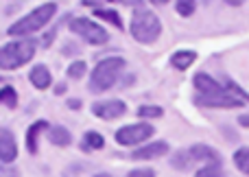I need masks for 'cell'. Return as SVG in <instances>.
Returning a JSON list of instances; mask_svg holds the SVG:
<instances>
[{
	"label": "cell",
	"instance_id": "obj_1",
	"mask_svg": "<svg viewBox=\"0 0 249 177\" xmlns=\"http://www.w3.org/2000/svg\"><path fill=\"white\" fill-rule=\"evenodd\" d=\"M57 13V4L55 2H44L39 7H35L31 13H26L24 18H20L18 22H13L9 26V35L11 37H26V35H33L37 31H42L48 22L55 18Z\"/></svg>",
	"mask_w": 249,
	"mask_h": 177
},
{
	"label": "cell",
	"instance_id": "obj_2",
	"mask_svg": "<svg viewBox=\"0 0 249 177\" xmlns=\"http://www.w3.org/2000/svg\"><path fill=\"white\" fill-rule=\"evenodd\" d=\"M129 33L140 44H153L162 35V22L153 11L138 7L131 16V22H129Z\"/></svg>",
	"mask_w": 249,
	"mask_h": 177
},
{
	"label": "cell",
	"instance_id": "obj_3",
	"mask_svg": "<svg viewBox=\"0 0 249 177\" xmlns=\"http://www.w3.org/2000/svg\"><path fill=\"white\" fill-rule=\"evenodd\" d=\"M124 66L127 64H124L123 57H107V59H101L90 74V92H94V94L107 92L109 88L121 79Z\"/></svg>",
	"mask_w": 249,
	"mask_h": 177
},
{
	"label": "cell",
	"instance_id": "obj_4",
	"mask_svg": "<svg viewBox=\"0 0 249 177\" xmlns=\"http://www.w3.org/2000/svg\"><path fill=\"white\" fill-rule=\"evenodd\" d=\"M35 57V42L29 37L0 46V70H18Z\"/></svg>",
	"mask_w": 249,
	"mask_h": 177
},
{
	"label": "cell",
	"instance_id": "obj_5",
	"mask_svg": "<svg viewBox=\"0 0 249 177\" xmlns=\"http://www.w3.org/2000/svg\"><path fill=\"white\" fill-rule=\"evenodd\" d=\"M70 31H72L74 35H79L83 42L92 44V46H103L109 39L107 31L101 24H96V22L88 20V18H72V20H70Z\"/></svg>",
	"mask_w": 249,
	"mask_h": 177
},
{
	"label": "cell",
	"instance_id": "obj_6",
	"mask_svg": "<svg viewBox=\"0 0 249 177\" xmlns=\"http://www.w3.org/2000/svg\"><path fill=\"white\" fill-rule=\"evenodd\" d=\"M155 134L153 125L149 123H136V125H127L121 127L116 131V142L121 147H136V144H142Z\"/></svg>",
	"mask_w": 249,
	"mask_h": 177
},
{
	"label": "cell",
	"instance_id": "obj_7",
	"mask_svg": "<svg viewBox=\"0 0 249 177\" xmlns=\"http://www.w3.org/2000/svg\"><path fill=\"white\" fill-rule=\"evenodd\" d=\"M195 103L199 107H210V109H234V107H241L245 101H241L238 96L230 94L228 90L221 92V94H199L195 99Z\"/></svg>",
	"mask_w": 249,
	"mask_h": 177
},
{
	"label": "cell",
	"instance_id": "obj_8",
	"mask_svg": "<svg viewBox=\"0 0 249 177\" xmlns=\"http://www.w3.org/2000/svg\"><path fill=\"white\" fill-rule=\"evenodd\" d=\"M127 112V105L118 99H112V101H96L92 105V114L96 118H103V121H116V118L124 116Z\"/></svg>",
	"mask_w": 249,
	"mask_h": 177
},
{
	"label": "cell",
	"instance_id": "obj_9",
	"mask_svg": "<svg viewBox=\"0 0 249 177\" xmlns=\"http://www.w3.org/2000/svg\"><path fill=\"white\" fill-rule=\"evenodd\" d=\"M166 153H168V142L155 140V142H149V144H144V147L136 149V151L131 153V158L138 162H142V160H158V158L166 156Z\"/></svg>",
	"mask_w": 249,
	"mask_h": 177
},
{
	"label": "cell",
	"instance_id": "obj_10",
	"mask_svg": "<svg viewBox=\"0 0 249 177\" xmlns=\"http://www.w3.org/2000/svg\"><path fill=\"white\" fill-rule=\"evenodd\" d=\"M18 158V144H16V136L9 129L0 127V162L11 164Z\"/></svg>",
	"mask_w": 249,
	"mask_h": 177
},
{
	"label": "cell",
	"instance_id": "obj_11",
	"mask_svg": "<svg viewBox=\"0 0 249 177\" xmlns=\"http://www.w3.org/2000/svg\"><path fill=\"white\" fill-rule=\"evenodd\" d=\"M193 162H206V164H221V153L208 144H195L188 149Z\"/></svg>",
	"mask_w": 249,
	"mask_h": 177
},
{
	"label": "cell",
	"instance_id": "obj_12",
	"mask_svg": "<svg viewBox=\"0 0 249 177\" xmlns=\"http://www.w3.org/2000/svg\"><path fill=\"white\" fill-rule=\"evenodd\" d=\"M193 83H195V88H197L199 94H221V92H225V88L221 86L216 79H212L210 74H206V72L195 74Z\"/></svg>",
	"mask_w": 249,
	"mask_h": 177
},
{
	"label": "cell",
	"instance_id": "obj_13",
	"mask_svg": "<svg viewBox=\"0 0 249 177\" xmlns=\"http://www.w3.org/2000/svg\"><path fill=\"white\" fill-rule=\"evenodd\" d=\"M29 81L33 83L37 90H46V88H51V83H53V74H51V70H48L44 64H37V66H33V68H31Z\"/></svg>",
	"mask_w": 249,
	"mask_h": 177
},
{
	"label": "cell",
	"instance_id": "obj_14",
	"mask_svg": "<svg viewBox=\"0 0 249 177\" xmlns=\"http://www.w3.org/2000/svg\"><path fill=\"white\" fill-rule=\"evenodd\" d=\"M46 129H48V123L46 121H35L33 125L26 129V151H29L31 156H35V153H37L39 136H42Z\"/></svg>",
	"mask_w": 249,
	"mask_h": 177
},
{
	"label": "cell",
	"instance_id": "obj_15",
	"mask_svg": "<svg viewBox=\"0 0 249 177\" xmlns=\"http://www.w3.org/2000/svg\"><path fill=\"white\" fill-rule=\"evenodd\" d=\"M48 140H51L55 147H68V144L72 142V134L61 125H53V127H48Z\"/></svg>",
	"mask_w": 249,
	"mask_h": 177
},
{
	"label": "cell",
	"instance_id": "obj_16",
	"mask_svg": "<svg viewBox=\"0 0 249 177\" xmlns=\"http://www.w3.org/2000/svg\"><path fill=\"white\" fill-rule=\"evenodd\" d=\"M195 61H197V53L195 51H177L171 57V66L177 70H188Z\"/></svg>",
	"mask_w": 249,
	"mask_h": 177
},
{
	"label": "cell",
	"instance_id": "obj_17",
	"mask_svg": "<svg viewBox=\"0 0 249 177\" xmlns=\"http://www.w3.org/2000/svg\"><path fill=\"white\" fill-rule=\"evenodd\" d=\"M81 147H83V151H101V149L105 147L103 134H99V131H88V134L83 136Z\"/></svg>",
	"mask_w": 249,
	"mask_h": 177
},
{
	"label": "cell",
	"instance_id": "obj_18",
	"mask_svg": "<svg viewBox=\"0 0 249 177\" xmlns=\"http://www.w3.org/2000/svg\"><path fill=\"white\" fill-rule=\"evenodd\" d=\"M171 164H173V169H177V171H188L195 162H193V158H190L188 149H179V151L173 153Z\"/></svg>",
	"mask_w": 249,
	"mask_h": 177
},
{
	"label": "cell",
	"instance_id": "obj_19",
	"mask_svg": "<svg viewBox=\"0 0 249 177\" xmlns=\"http://www.w3.org/2000/svg\"><path fill=\"white\" fill-rule=\"evenodd\" d=\"M0 105H4V107H9V109L18 107V92L13 90L11 86L0 88Z\"/></svg>",
	"mask_w": 249,
	"mask_h": 177
},
{
	"label": "cell",
	"instance_id": "obj_20",
	"mask_svg": "<svg viewBox=\"0 0 249 177\" xmlns=\"http://www.w3.org/2000/svg\"><path fill=\"white\" fill-rule=\"evenodd\" d=\"M94 16L99 18V20H105V22H109V24H114L116 29H123L121 16H118L116 11H112V9H94Z\"/></svg>",
	"mask_w": 249,
	"mask_h": 177
},
{
	"label": "cell",
	"instance_id": "obj_21",
	"mask_svg": "<svg viewBox=\"0 0 249 177\" xmlns=\"http://www.w3.org/2000/svg\"><path fill=\"white\" fill-rule=\"evenodd\" d=\"M234 164H236V169L241 171V173H245L249 177V149L247 147L238 149V151L234 153Z\"/></svg>",
	"mask_w": 249,
	"mask_h": 177
},
{
	"label": "cell",
	"instance_id": "obj_22",
	"mask_svg": "<svg viewBox=\"0 0 249 177\" xmlns=\"http://www.w3.org/2000/svg\"><path fill=\"white\" fill-rule=\"evenodd\" d=\"M175 9L181 18H190L195 11H197V0H177Z\"/></svg>",
	"mask_w": 249,
	"mask_h": 177
},
{
	"label": "cell",
	"instance_id": "obj_23",
	"mask_svg": "<svg viewBox=\"0 0 249 177\" xmlns=\"http://www.w3.org/2000/svg\"><path fill=\"white\" fill-rule=\"evenodd\" d=\"M138 116L140 118H162L164 116V109L160 107V105H142L140 109H138Z\"/></svg>",
	"mask_w": 249,
	"mask_h": 177
},
{
	"label": "cell",
	"instance_id": "obj_24",
	"mask_svg": "<svg viewBox=\"0 0 249 177\" xmlns=\"http://www.w3.org/2000/svg\"><path fill=\"white\" fill-rule=\"evenodd\" d=\"M195 177H225V175H223L221 164H206L203 169L197 171V175Z\"/></svg>",
	"mask_w": 249,
	"mask_h": 177
},
{
	"label": "cell",
	"instance_id": "obj_25",
	"mask_svg": "<svg viewBox=\"0 0 249 177\" xmlns=\"http://www.w3.org/2000/svg\"><path fill=\"white\" fill-rule=\"evenodd\" d=\"M86 70H88L86 61H74V64H70V68H68V77L70 79H81L83 74H86Z\"/></svg>",
	"mask_w": 249,
	"mask_h": 177
},
{
	"label": "cell",
	"instance_id": "obj_26",
	"mask_svg": "<svg viewBox=\"0 0 249 177\" xmlns=\"http://www.w3.org/2000/svg\"><path fill=\"white\" fill-rule=\"evenodd\" d=\"M127 177H155L153 169H133L131 173H127Z\"/></svg>",
	"mask_w": 249,
	"mask_h": 177
},
{
	"label": "cell",
	"instance_id": "obj_27",
	"mask_svg": "<svg viewBox=\"0 0 249 177\" xmlns=\"http://www.w3.org/2000/svg\"><path fill=\"white\" fill-rule=\"evenodd\" d=\"M121 2H123V4H127V7H136V9H138L142 2H144V0H121Z\"/></svg>",
	"mask_w": 249,
	"mask_h": 177
},
{
	"label": "cell",
	"instance_id": "obj_28",
	"mask_svg": "<svg viewBox=\"0 0 249 177\" xmlns=\"http://www.w3.org/2000/svg\"><path fill=\"white\" fill-rule=\"evenodd\" d=\"M68 107H70V109H81V101L70 99V101H68Z\"/></svg>",
	"mask_w": 249,
	"mask_h": 177
},
{
	"label": "cell",
	"instance_id": "obj_29",
	"mask_svg": "<svg viewBox=\"0 0 249 177\" xmlns=\"http://www.w3.org/2000/svg\"><path fill=\"white\" fill-rule=\"evenodd\" d=\"M238 125H243V127H247L249 129V114H243V116L238 118Z\"/></svg>",
	"mask_w": 249,
	"mask_h": 177
},
{
	"label": "cell",
	"instance_id": "obj_30",
	"mask_svg": "<svg viewBox=\"0 0 249 177\" xmlns=\"http://www.w3.org/2000/svg\"><path fill=\"white\" fill-rule=\"evenodd\" d=\"M66 92V83H57L55 86V94H64Z\"/></svg>",
	"mask_w": 249,
	"mask_h": 177
},
{
	"label": "cell",
	"instance_id": "obj_31",
	"mask_svg": "<svg viewBox=\"0 0 249 177\" xmlns=\"http://www.w3.org/2000/svg\"><path fill=\"white\" fill-rule=\"evenodd\" d=\"M225 2H228L230 7H241V4L245 2V0H225Z\"/></svg>",
	"mask_w": 249,
	"mask_h": 177
},
{
	"label": "cell",
	"instance_id": "obj_32",
	"mask_svg": "<svg viewBox=\"0 0 249 177\" xmlns=\"http://www.w3.org/2000/svg\"><path fill=\"white\" fill-rule=\"evenodd\" d=\"M149 2H153V4H166L168 0H149Z\"/></svg>",
	"mask_w": 249,
	"mask_h": 177
},
{
	"label": "cell",
	"instance_id": "obj_33",
	"mask_svg": "<svg viewBox=\"0 0 249 177\" xmlns=\"http://www.w3.org/2000/svg\"><path fill=\"white\" fill-rule=\"evenodd\" d=\"M94 177H112L109 173H99V175H94Z\"/></svg>",
	"mask_w": 249,
	"mask_h": 177
},
{
	"label": "cell",
	"instance_id": "obj_34",
	"mask_svg": "<svg viewBox=\"0 0 249 177\" xmlns=\"http://www.w3.org/2000/svg\"><path fill=\"white\" fill-rule=\"evenodd\" d=\"M201 2H203V4H210V2H212V0H201Z\"/></svg>",
	"mask_w": 249,
	"mask_h": 177
},
{
	"label": "cell",
	"instance_id": "obj_35",
	"mask_svg": "<svg viewBox=\"0 0 249 177\" xmlns=\"http://www.w3.org/2000/svg\"><path fill=\"white\" fill-rule=\"evenodd\" d=\"M107 2H112V0H107Z\"/></svg>",
	"mask_w": 249,
	"mask_h": 177
}]
</instances>
